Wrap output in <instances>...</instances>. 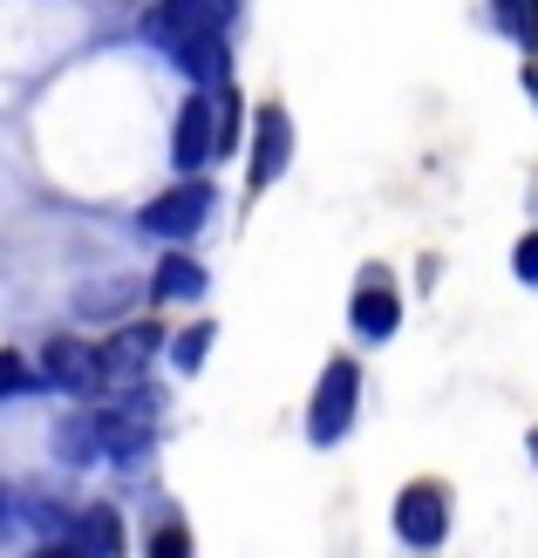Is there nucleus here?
Masks as SVG:
<instances>
[{"mask_svg":"<svg viewBox=\"0 0 538 558\" xmlns=\"http://www.w3.org/2000/svg\"><path fill=\"white\" fill-rule=\"evenodd\" d=\"M171 62H178L184 75H198V82H225V35H198V41H184Z\"/></svg>","mask_w":538,"mask_h":558,"instance_id":"9b49d317","label":"nucleus"},{"mask_svg":"<svg viewBox=\"0 0 538 558\" xmlns=\"http://www.w3.org/2000/svg\"><path fill=\"white\" fill-rule=\"evenodd\" d=\"M205 218H212V184L184 178L178 191H164V198L144 205V232H157V239H184V232L205 226Z\"/></svg>","mask_w":538,"mask_h":558,"instance_id":"7ed1b4c3","label":"nucleus"},{"mask_svg":"<svg viewBox=\"0 0 538 558\" xmlns=\"http://www.w3.org/2000/svg\"><path fill=\"white\" fill-rule=\"evenodd\" d=\"M355 396H361L355 361H327V375L314 388V409H307V436H314V442H342L348 423H355Z\"/></svg>","mask_w":538,"mask_h":558,"instance_id":"f257e3e1","label":"nucleus"},{"mask_svg":"<svg viewBox=\"0 0 538 558\" xmlns=\"http://www.w3.org/2000/svg\"><path fill=\"white\" fill-rule=\"evenodd\" d=\"M348 320L368 333V341H382V333H395V320H403V306H395V293H388V279H382V272H361V293H355V306H348Z\"/></svg>","mask_w":538,"mask_h":558,"instance_id":"6e6552de","label":"nucleus"},{"mask_svg":"<svg viewBox=\"0 0 538 558\" xmlns=\"http://www.w3.org/2000/svg\"><path fill=\"white\" fill-rule=\"evenodd\" d=\"M212 102L205 96H191L184 109H178V136H171V157H178V171H205L212 163Z\"/></svg>","mask_w":538,"mask_h":558,"instance_id":"0eeeda50","label":"nucleus"},{"mask_svg":"<svg viewBox=\"0 0 538 558\" xmlns=\"http://www.w3.org/2000/svg\"><path fill=\"white\" fill-rule=\"evenodd\" d=\"M41 375L62 381V388H75V396H89V388H96V361H89V348H82V341H48L41 348Z\"/></svg>","mask_w":538,"mask_h":558,"instance_id":"1a4fd4ad","label":"nucleus"},{"mask_svg":"<svg viewBox=\"0 0 538 558\" xmlns=\"http://www.w3.org/2000/svg\"><path fill=\"white\" fill-rule=\"evenodd\" d=\"M55 450H62L69 463H89V457H103V442H96V409H75V415H62V423H55Z\"/></svg>","mask_w":538,"mask_h":558,"instance_id":"9d476101","label":"nucleus"},{"mask_svg":"<svg viewBox=\"0 0 538 558\" xmlns=\"http://www.w3.org/2000/svg\"><path fill=\"white\" fill-rule=\"evenodd\" d=\"M27 381H35V375H27V361H21L14 348H0V402H14V396H27Z\"/></svg>","mask_w":538,"mask_h":558,"instance_id":"2eb2a0df","label":"nucleus"},{"mask_svg":"<svg viewBox=\"0 0 538 558\" xmlns=\"http://www.w3.org/2000/svg\"><path fill=\"white\" fill-rule=\"evenodd\" d=\"M512 266H518V279H538V232H531V239H518Z\"/></svg>","mask_w":538,"mask_h":558,"instance_id":"a211bd4d","label":"nucleus"},{"mask_svg":"<svg viewBox=\"0 0 538 558\" xmlns=\"http://www.w3.org/2000/svg\"><path fill=\"white\" fill-rule=\"evenodd\" d=\"M287 150H294V123H287V109H279V102H266L260 109V130H252V198H260L266 184H279Z\"/></svg>","mask_w":538,"mask_h":558,"instance_id":"20e7f679","label":"nucleus"},{"mask_svg":"<svg viewBox=\"0 0 538 558\" xmlns=\"http://www.w3.org/2000/svg\"><path fill=\"white\" fill-rule=\"evenodd\" d=\"M75 545H82V551H117L123 532H117V518L96 505V511H82V518H75Z\"/></svg>","mask_w":538,"mask_h":558,"instance_id":"ddd939ff","label":"nucleus"},{"mask_svg":"<svg viewBox=\"0 0 538 558\" xmlns=\"http://www.w3.org/2000/svg\"><path fill=\"white\" fill-rule=\"evenodd\" d=\"M491 8H498V21H504V35L525 41V48L538 54V0H491Z\"/></svg>","mask_w":538,"mask_h":558,"instance_id":"4468645a","label":"nucleus"},{"mask_svg":"<svg viewBox=\"0 0 538 558\" xmlns=\"http://www.w3.org/2000/svg\"><path fill=\"white\" fill-rule=\"evenodd\" d=\"M205 348H212V327H184L178 348H171V361H178V368H198V361H205Z\"/></svg>","mask_w":538,"mask_h":558,"instance_id":"dca6fc26","label":"nucleus"},{"mask_svg":"<svg viewBox=\"0 0 538 558\" xmlns=\"http://www.w3.org/2000/svg\"><path fill=\"white\" fill-rule=\"evenodd\" d=\"M395 532H403V545H443V532H450L443 490L437 484H409L395 497Z\"/></svg>","mask_w":538,"mask_h":558,"instance_id":"39448f33","label":"nucleus"},{"mask_svg":"<svg viewBox=\"0 0 538 558\" xmlns=\"http://www.w3.org/2000/svg\"><path fill=\"white\" fill-rule=\"evenodd\" d=\"M157 293L164 300H198V293H205V266L184 259V253H171V259L157 266Z\"/></svg>","mask_w":538,"mask_h":558,"instance_id":"f8f14e48","label":"nucleus"},{"mask_svg":"<svg viewBox=\"0 0 538 558\" xmlns=\"http://www.w3.org/2000/svg\"><path fill=\"white\" fill-rule=\"evenodd\" d=\"M157 341H164L157 327H123L117 341L89 348V361H96V388H103V381H130V375H136V368L151 361V348H157Z\"/></svg>","mask_w":538,"mask_h":558,"instance_id":"423d86ee","label":"nucleus"},{"mask_svg":"<svg viewBox=\"0 0 538 558\" xmlns=\"http://www.w3.org/2000/svg\"><path fill=\"white\" fill-rule=\"evenodd\" d=\"M123 300H130V287H123V279H117V287H109V293H82L75 306H82V314H117Z\"/></svg>","mask_w":538,"mask_h":558,"instance_id":"f3484780","label":"nucleus"},{"mask_svg":"<svg viewBox=\"0 0 538 558\" xmlns=\"http://www.w3.org/2000/svg\"><path fill=\"white\" fill-rule=\"evenodd\" d=\"M198 35H225V8H218V0H164V8L144 21V41H157L164 54H178Z\"/></svg>","mask_w":538,"mask_h":558,"instance_id":"f03ea898","label":"nucleus"},{"mask_svg":"<svg viewBox=\"0 0 538 558\" xmlns=\"http://www.w3.org/2000/svg\"><path fill=\"white\" fill-rule=\"evenodd\" d=\"M531 457H538V429H531Z\"/></svg>","mask_w":538,"mask_h":558,"instance_id":"6ab92c4d","label":"nucleus"}]
</instances>
